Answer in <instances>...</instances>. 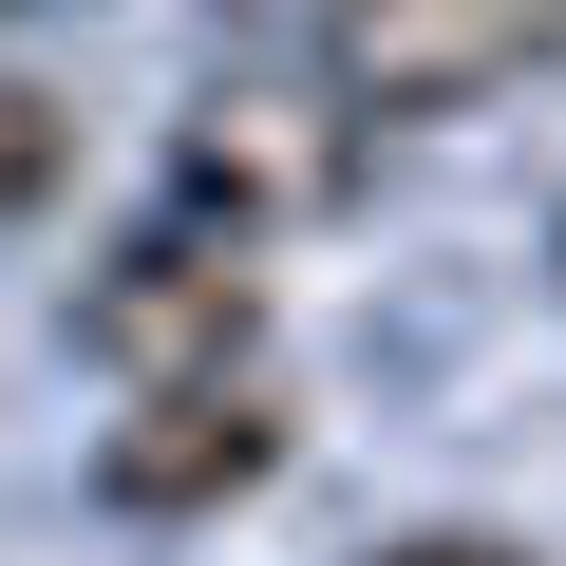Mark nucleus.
Here are the masks:
<instances>
[{
  "instance_id": "obj_1",
  "label": "nucleus",
  "mask_w": 566,
  "mask_h": 566,
  "mask_svg": "<svg viewBox=\"0 0 566 566\" xmlns=\"http://www.w3.org/2000/svg\"><path fill=\"white\" fill-rule=\"evenodd\" d=\"M359 95L322 76V57H227L189 114H170V208H208V227H322L340 189H359Z\"/></svg>"
},
{
  "instance_id": "obj_2",
  "label": "nucleus",
  "mask_w": 566,
  "mask_h": 566,
  "mask_svg": "<svg viewBox=\"0 0 566 566\" xmlns=\"http://www.w3.org/2000/svg\"><path fill=\"white\" fill-rule=\"evenodd\" d=\"M76 359H114V378H245V359H264V264H245V227H208V208L133 227V245L76 283Z\"/></svg>"
},
{
  "instance_id": "obj_3",
  "label": "nucleus",
  "mask_w": 566,
  "mask_h": 566,
  "mask_svg": "<svg viewBox=\"0 0 566 566\" xmlns=\"http://www.w3.org/2000/svg\"><path fill=\"white\" fill-rule=\"evenodd\" d=\"M303 20H322V76L359 114H472V95L566 57V0H303Z\"/></svg>"
},
{
  "instance_id": "obj_4",
  "label": "nucleus",
  "mask_w": 566,
  "mask_h": 566,
  "mask_svg": "<svg viewBox=\"0 0 566 566\" xmlns=\"http://www.w3.org/2000/svg\"><path fill=\"white\" fill-rule=\"evenodd\" d=\"M264 472H283L264 359H245V378H133V416H114V453H95L114 510H227V491H264Z\"/></svg>"
},
{
  "instance_id": "obj_5",
  "label": "nucleus",
  "mask_w": 566,
  "mask_h": 566,
  "mask_svg": "<svg viewBox=\"0 0 566 566\" xmlns=\"http://www.w3.org/2000/svg\"><path fill=\"white\" fill-rule=\"evenodd\" d=\"M57 170H76V114H57L39 76H0V227H20V208H39Z\"/></svg>"
},
{
  "instance_id": "obj_6",
  "label": "nucleus",
  "mask_w": 566,
  "mask_h": 566,
  "mask_svg": "<svg viewBox=\"0 0 566 566\" xmlns=\"http://www.w3.org/2000/svg\"><path fill=\"white\" fill-rule=\"evenodd\" d=\"M378 566H528L510 528H416V547H378Z\"/></svg>"
}]
</instances>
